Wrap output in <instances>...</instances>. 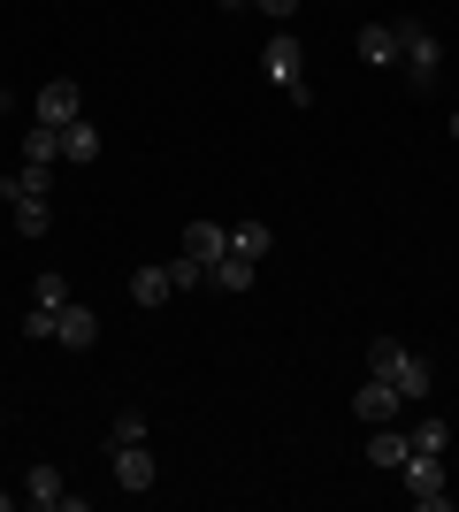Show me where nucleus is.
<instances>
[{
	"mask_svg": "<svg viewBox=\"0 0 459 512\" xmlns=\"http://www.w3.org/2000/svg\"><path fill=\"white\" fill-rule=\"evenodd\" d=\"M261 69L276 77V85L291 92V107H306L314 92H306V54H299V39H291V23H276V39L261 46Z\"/></svg>",
	"mask_w": 459,
	"mask_h": 512,
	"instance_id": "nucleus-3",
	"label": "nucleus"
},
{
	"mask_svg": "<svg viewBox=\"0 0 459 512\" xmlns=\"http://www.w3.org/2000/svg\"><path fill=\"white\" fill-rule=\"evenodd\" d=\"M268 245H276L268 222H238V230H230V253H245V260H268Z\"/></svg>",
	"mask_w": 459,
	"mask_h": 512,
	"instance_id": "nucleus-18",
	"label": "nucleus"
},
{
	"mask_svg": "<svg viewBox=\"0 0 459 512\" xmlns=\"http://www.w3.org/2000/svg\"><path fill=\"white\" fill-rule=\"evenodd\" d=\"M62 161H100V123H62Z\"/></svg>",
	"mask_w": 459,
	"mask_h": 512,
	"instance_id": "nucleus-16",
	"label": "nucleus"
},
{
	"mask_svg": "<svg viewBox=\"0 0 459 512\" xmlns=\"http://www.w3.org/2000/svg\"><path fill=\"white\" fill-rule=\"evenodd\" d=\"M398 474H406V490H414L421 512H452L459 505L452 482H444V459H437V451H406V467H398Z\"/></svg>",
	"mask_w": 459,
	"mask_h": 512,
	"instance_id": "nucleus-4",
	"label": "nucleus"
},
{
	"mask_svg": "<svg viewBox=\"0 0 459 512\" xmlns=\"http://www.w3.org/2000/svg\"><path fill=\"white\" fill-rule=\"evenodd\" d=\"M62 497H69V482H62L54 467H46V459H39L31 474H23V505H39V512H62Z\"/></svg>",
	"mask_w": 459,
	"mask_h": 512,
	"instance_id": "nucleus-9",
	"label": "nucleus"
},
{
	"mask_svg": "<svg viewBox=\"0 0 459 512\" xmlns=\"http://www.w3.org/2000/svg\"><path fill=\"white\" fill-rule=\"evenodd\" d=\"M406 444H414V451H437V459H444V451H452V428H444V421H414V428H406Z\"/></svg>",
	"mask_w": 459,
	"mask_h": 512,
	"instance_id": "nucleus-20",
	"label": "nucleus"
},
{
	"mask_svg": "<svg viewBox=\"0 0 459 512\" xmlns=\"http://www.w3.org/2000/svg\"><path fill=\"white\" fill-rule=\"evenodd\" d=\"M153 474H161V467H153V451H146V444H115V490L146 497V490H153Z\"/></svg>",
	"mask_w": 459,
	"mask_h": 512,
	"instance_id": "nucleus-6",
	"label": "nucleus"
},
{
	"mask_svg": "<svg viewBox=\"0 0 459 512\" xmlns=\"http://www.w3.org/2000/svg\"><path fill=\"white\" fill-rule=\"evenodd\" d=\"M360 62L368 69H398V23H368V31H360Z\"/></svg>",
	"mask_w": 459,
	"mask_h": 512,
	"instance_id": "nucleus-12",
	"label": "nucleus"
},
{
	"mask_svg": "<svg viewBox=\"0 0 459 512\" xmlns=\"http://www.w3.org/2000/svg\"><path fill=\"white\" fill-rule=\"evenodd\" d=\"M8 505H16V490H0V512H8Z\"/></svg>",
	"mask_w": 459,
	"mask_h": 512,
	"instance_id": "nucleus-27",
	"label": "nucleus"
},
{
	"mask_svg": "<svg viewBox=\"0 0 459 512\" xmlns=\"http://www.w3.org/2000/svg\"><path fill=\"white\" fill-rule=\"evenodd\" d=\"M31 306H69V283L54 276V268H46V276L31 283Z\"/></svg>",
	"mask_w": 459,
	"mask_h": 512,
	"instance_id": "nucleus-23",
	"label": "nucleus"
},
{
	"mask_svg": "<svg viewBox=\"0 0 459 512\" xmlns=\"http://www.w3.org/2000/svg\"><path fill=\"white\" fill-rule=\"evenodd\" d=\"M368 375H383L406 406H414V398H429V383H437V375H429V360H414L398 337H375V344H368Z\"/></svg>",
	"mask_w": 459,
	"mask_h": 512,
	"instance_id": "nucleus-1",
	"label": "nucleus"
},
{
	"mask_svg": "<svg viewBox=\"0 0 459 512\" xmlns=\"http://www.w3.org/2000/svg\"><path fill=\"white\" fill-rule=\"evenodd\" d=\"M222 8H230V16H245V8H253V0H222Z\"/></svg>",
	"mask_w": 459,
	"mask_h": 512,
	"instance_id": "nucleus-26",
	"label": "nucleus"
},
{
	"mask_svg": "<svg viewBox=\"0 0 459 512\" xmlns=\"http://www.w3.org/2000/svg\"><path fill=\"white\" fill-rule=\"evenodd\" d=\"M23 161L54 169V161H62V123H31V130H23Z\"/></svg>",
	"mask_w": 459,
	"mask_h": 512,
	"instance_id": "nucleus-13",
	"label": "nucleus"
},
{
	"mask_svg": "<svg viewBox=\"0 0 459 512\" xmlns=\"http://www.w3.org/2000/svg\"><path fill=\"white\" fill-rule=\"evenodd\" d=\"M253 268H261V260H245V253H222L215 268H207V283H215L222 299H238V291H253Z\"/></svg>",
	"mask_w": 459,
	"mask_h": 512,
	"instance_id": "nucleus-10",
	"label": "nucleus"
},
{
	"mask_svg": "<svg viewBox=\"0 0 459 512\" xmlns=\"http://www.w3.org/2000/svg\"><path fill=\"white\" fill-rule=\"evenodd\" d=\"M398 406H406V398H398V390L383 383V375H360V390H352V413H360V421H368V428L398 421Z\"/></svg>",
	"mask_w": 459,
	"mask_h": 512,
	"instance_id": "nucleus-5",
	"label": "nucleus"
},
{
	"mask_svg": "<svg viewBox=\"0 0 459 512\" xmlns=\"http://www.w3.org/2000/svg\"><path fill=\"white\" fill-rule=\"evenodd\" d=\"M77 115H85V92L69 85V77L39 85V123H77Z\"/></svg>",
	"mask_w": 459,
	"mask_h": 512,
	"instance_id": "nucleus-7",
	"label": "nucleus"
},
{
	"mask_svg": "<svg viewBox=\"0 0 459 512\" xmlns=\"http://www.w3.org/2000/svg\"><path fill=\"white\" fill-rule=\"evenodd\" d=\"M452 146H459V115H452Z\"/></svg>",
	"mask_w": 459,
	"mask_h": 512,
	"instance_id": "nucleus-28",
	"label": "nucleus"
},
{
	"mask_svg": "<svg viewBox=\"0 0 459 512\" xmlns=\"http://www.w3.org/2000/svg\"><path fill=\"white\" fill-rule=\"evenodd\" d=\"M184 253H192V260H207V268H215V260L230 253V230H222V222H184Z\"/></svg>",
	"mask_w": 459,
	"mask_h": 512,
	"instance_id": "nucleus-11",
	"label": "nucleus"
},
{
	"mask_svg": "<svg viewBox=\"0 0 459 512\" xmlns=\"http://www.w3.org/2000/svg\"><path fill=\"white\" fill-rule=\"evenodd\" d=\"M0 115H8V92H0Z\"/></svg>",
	"mask_w": 459,
	"mask_h": 512,
	"instance_id": "nucleus-29",
	"label": "nucleus"
},
{
	"mask_svg": "<svg viewBox=\"0 0 459 512\" xmlns=\"http://www.w3.org/2000/svg\"><path fill=\"white\" fill-rule=\"evenodd\" d=\"M398 69H406V85H414V92H429L444 77V46H437L429 23H398Z\"/></svg>",
	"mask_w": 459,
	"mask_h": 512,
	"instance_id": "nucleus-2",
	"label": "nucleus"
},
{
	"mask_svg": "<svg viewBox=\"0 0 459 512\" xmlns=\"http://www.w3.org/2000/svg\"><path fill=\"white\" fill-rule=\"evenodd\" d=\"M406 451H414V444H406V428L383 421V428L368 436V467H406Z\"/></svg>",
	"mask_w": 459,
	"mask_h": 512,
	"instance_id": "nucleus-14",
	"label": "nucleus"
},
{
	"mask_svg": "<svg viewBox=\"0 0 459 512\" xmlns=\"http://www.w3.org/2000/svg\"><path fill=\"white\" fill-rule=\"evenodd\" d=\"M54 314H62V306H31V314H23V337H54Z\"/></svg>",
	"mask_w": 459,
	"mask_h": 512,
	"instance_id": "nucleus-24",
	"label": "nucleus"
},
{
	"mask_svg": "<svg viewBox=\"0 0 459 512\" xmlns=\"http://www.w3.org/2000/svg\"><path fill=\"white\" fill-rule=\"evenodd\" d=\"M169 283H176V291H199V283H207V260L176 253V260H169Z\"/></svg>",
	"mask_w": 459,
	"mask_h": 512,
	"instance_id": "nucleus-22",
	"label": "nucleus"
},
{
	"mask_svg": "<svg viewBox=\"0 0 459 512\" xmlns=\"http://www.w3.org/2000/svg\"><path fill=\"white\" fill-rule=\"evenodd\" d=\"M115 444H146V413H138V406H123V413L108 421V451H115Z\"/></svg>",
	"mask_w": 459,
	"mask_h": 512,
	"instance_id": "nucleus-19",
	"label": "nucleus"
},
{
	"mask_svg": "<svg viewBox=\"0 0 459 512\" xmlns=\"http://www.w3.org/2000/svg\"><path fill=\"white\" fill-rule=\"evenodd\" d=\"M253 8H261V16H276V23H291V8H299V0H253Z\"/></svg>",
	"mask_w": 459,
	"mask_h": 512,
	"instance_id": "nucleus-25",
	"label": "nucleus"
},
{
	"mask_svg": "<svg viewBox=\"0 0 459 512\" xmlns=\"http://www.w3.org/2000/svg\"><path fill=\"white\" fill-rule=\"evenodd\" d=\"M92 337H100V314H92V306H62V314H54V344H69V352H85Z\"/></svg>",
	"mask_w": 459,
	"mask_h": 512,
	"instance_id": "nucleus-8",
	"label": "nucleus"
},
{
	"mask_svg": "<svg viewBox=\"0 0 459 512\" xmlns=\"http://www.w3.org/2000/svg\"><path fill=\"white\" fill-rule=\"evenodd\" d=\"M0 199H8V207H16V199H46V169H39V161L8 169V176H0Z\"/></svg>",
	"mask_w": 459,
	"mask_h": 512,
	"instance_id": "nucleus-15",
	"label": "nucleus"
},
{
	"mask_svg": "<svg viewBox=\"0 0 459 512\" xmlns=\"http://www.w3.org/2000/svg\"><path fill=\"white\" fill-rule=\"evenodd\" d=\"M46 222H54L46 199H16V237H46Z\"/></svg>",
	"mask_w": 459,
	"mask_h": 512,
	"instance_id": "nucleus-21",
	"label": "nucleus"
},
{
	"mask_svg": "<svg viewBox=\"0 0 459 512\" xmlns=\"http://www.w3.org/2000/svg\"><path fill=\"white\" fill-rule=\"evenodd\" d=\"M169 291H176L169 268H138V276H131V299L138 306H169Z\"/></svg>",
	"mask_w": 459,
	"mask_h": 512,
	"instance_id": "nucleus-17",
	"label": "nucleus"
}]
</instances>
